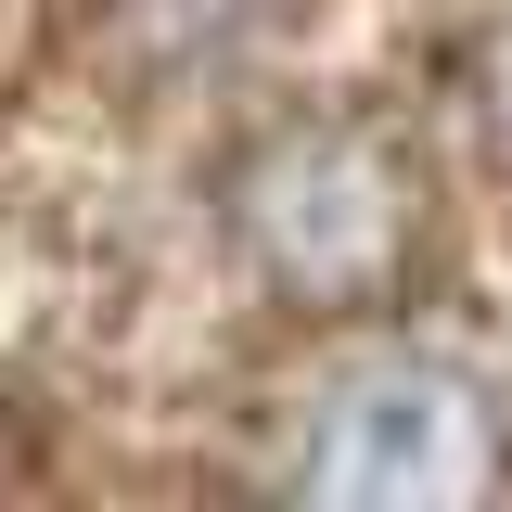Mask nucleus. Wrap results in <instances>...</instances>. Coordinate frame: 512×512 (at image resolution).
Wrapping results in <instances>:
<instances>
[{"label": "nucleus", "instance_id": "nucleus-1", "mask_svg": "<svg viewBox=\"0 0 512 512\" xmlns=\"http://www.w3.org/2000/svg\"><path fill=\"white\" fill-rule=\"evenodd\" d=\"M500 461H512L500 384L436 346H384V359H346L295 410L269 474L308 500H474V487H500Z\"/></svg>", "mask_w": 512, "mask_h": 512}, {"label": "nucleus", "instance_id": "nucleus-2", "mask_svg": "<svg viewBox=\"0 0 512 512\" xmlns=\"http://www.w3.org/2000/svg\"><path fill=\"white\" fill-rule=\"evenodd\" d=\"M410 231H423L410 154L372 141V128H346V116L256 141L244 180H231V244L295 308H359V295H384L397 256H410Z\"/></svg>", "mask_w": 512, "mask_h": 512}, {"label": "nucleus", "instance_id": "nucleus-3", "mask_svg": "<svg viewBox=\"0 0 512 512\" xmlns=\"http://www.w3.org/2000/svg\"><path fill=\"white\" fill-rule=\"evenodd\" d=\"M474 128H487V141L512 154V26L487 39V64H474Z\"/></svg>", "mask_w": 512, "mask_h": 512}]
</instances>
